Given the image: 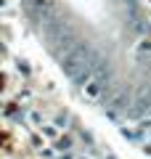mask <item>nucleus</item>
Here are the masks:
<instances>
[{
    "label": "nucleus",
    "instance_id": "nucleus-1",
    "mask_svg": "<svg viewBox=\"0 0 151 159\" xmlns=\"http://www.w3.org/2000/svg\"><path fill=\"white\" fill-rule=\"evenodd\" d=\"M93 58L95 56L90 53V48L82 45V43H77L69 53L61 56V69H64V74H66L69 80L77 82V85H85L90 80V74H93Z\"/></svg>",
    "mask_w": 151,
    "mask_h": 159
},
{
    "label": "nucleus",
    "instance_id": "nucleus-2",
    "mask_svg": "<svg viewBox=\"0 0 151 159\" xmlns=\"http://www.w3.org/2000/svg\"><path fill=\"white\" fill-rule=\"evenodd\" d=\"M109 85V64L103 56H95L93 58V74H90V80L85 82V96L90 98V101H98L101 96H103V90H106Z\"/></svg>",
    "mask_w": 151,
    "mask_h": 159
},
{
    "label": "nucleus",
    "instance_id": "nucleus-3",
    "mask_svg": "<svg viewBox=\"0 0 151 159\" xmlns=\"http://www.w3.org/2000/svg\"><path fill=\"white\" fill-rule=\"evenodd\" d=\"M24 8H27V13L40 24H48L50 19H56V8H53L50 0H24Z\"/></svg>",
    "mask_w": 151,
    "mask_h": 159
},
{
    "label": "nucleus",
    "instance_id": "nucleus-4",
    "mask_svg": "<svg viewBox=\"0 0 151 159\" xmlns=\"http://www.w3.org/2000/svg\"><path fill=\"white\" fill-rule=\"evenodd\" d=\"M127 24H130V29H133V32L138 34V37H146V34L151 32L149 19H146V16H140L138 6H135V8H130V13H127Z\"/></svg>",
    "mask_w": 151,
    "mask_h": 159
},
{
    "label": "nucleus",
    "instance_id": "nucleus-5",
    "mask_svg": "<svg viewBox=\"0 0 151 159\" xmlns=\"http://www.w3.org/2000/svg\"><path fill=\"white\" fill-rule=\"evenodd\" d=\"M109 109H112V111H125V114H127L130 109H133V101H130V93H127V90H119L117 96H114L112 101H109Z\"/></svg>",
    "mask_w": 151,
    "mask_h": 159
},
{
    "label": "nucleus",
    "instance_id": "nucleus-6",
    "mask_svg": "<svg viewBox=\"0 0 151 159\" xmlns=\"http://www.w3.org/2000/svg\"><path fill=\"white\" fill-rule=\"evenodd\" d=\"M119 3H125V6H130V8H135V6H138V0H119Z\"/></svg>",
    "mask_w": 151,
    "mask_h": 159
}]
</instances>
